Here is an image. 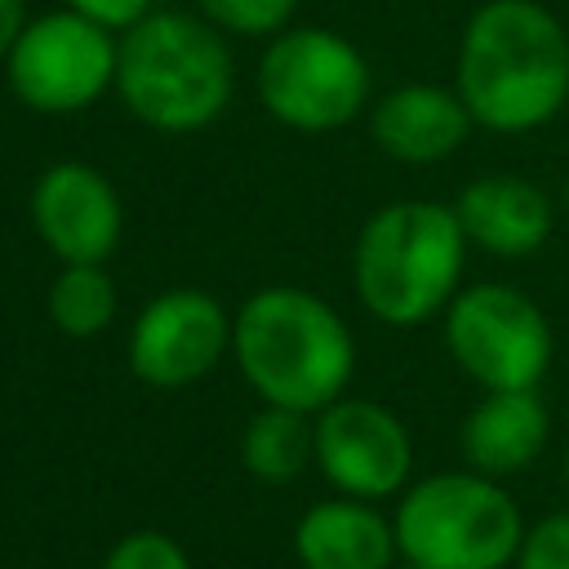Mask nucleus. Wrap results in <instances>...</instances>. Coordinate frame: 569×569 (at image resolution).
<instances>
[{"label": "nucleus", "mask_w": 569, "mask_h": 569, "mask_svg": "<svg viewBox=\"0 0 569 569\" xmlns=\"http://www.w3.org/2000/svg\"><path fill=\"white\" fill-rule=\"evenodd\" d=\"M516 569H569V511H551L525 529Z\"/></svg>", "instance_id": "aec40b11"}, {"label": "nucleus", "mask_w": 569, "mask_h": 569, "mask_svg": "<svg viewBox=\"0 0 569 569\" xmlns=\"http://www.w3.org/2000/svg\"><path fill=\"white\" fill-rule=\"evenodd\" d=\"M405 569H413V565H405Z\"/></svg>", "instance_id": "393cba45"}, {"label": "nucleus", "mask_w": 569, "mask_h": 569, "mask_svg": "<svg viewBox=\"0 0 569 569\" xmlns=\"http://www.w3.org/2000/svg\"><path fill=\"white\" fill-rule=\"evenodd\" d=\"M102 569H191V560H187V551H182L169 533H160V529H138V533H124V538L107 551Z\"/></svg>", "instance_id": "6ab92c4d"}, {"label": "nucleus", "mask_w": 569, "mask_h": 569, "mask_svg": "<svg viewBox=\"0 0 569 569\" xmlns=\"http://www.w3.org/2000/svg\"><path fill=\"white\" fill-rule=\"evenodd\" d=\"M565 111H569V107H565Z\"/></svg>", "instance_id": "a878e982"}, {"label": "nucleus", "mask_w": 569, "mask_h": 569, "mask_svg": "<svg viewBox=\"0 0 569 569\" xmlns=\"http://www.w3.org/2000/svg\"><path fill=\"white\" fill-rule=\"evenodd\" d=\"M316 431V467L342 498H391L405 489L413 467L409 427L373 400L342 396L325 405L311 422Z\"/></svg>", "instance_id": "9d476101"}, {"label": "nucleus", "mask_w": 569, "mask_h": 569, "mask_svg": "<svg viewBox=\"0 0 569 569\" xmlns=\"http://www.w3.org/2000/svg\"><path fill=\"white\" fill-rule=\"evenodd\" d=\"M565 480H569V449H565Z\"/></svg>", "instance_id": "b1692460"}, {"label": "nucleus", "mask_w": 569, "mask_h": 569, "mask_svg": "<svg viewBox=\"0 0 569 569\" xmlns=\"http://www.w3.org/2000/svg\"><path fill=\"white\" fill-rule=\"evenodd\" d=\"M547 431H551V418H547L538 387L489 391L462 418V458L480 476H511V471H525L542 453Z\"/></svg>", "instance_id": "2eb2a0df"}, {"label": "nucleus", "mask_w": 569, "mask_h": 569, "mask_svg": "<svg viewBox=\"0 0 569 569\" xmlns=\"http://www.w3.org/2000/svg\"><path fill=\"white\" fill-rule=\"evenodd\" d=\"M231 351V316L204 289L151 298L129 329V369L156 391H182L209 378Z\"/></svg>", "instance_id": "1a4fd4ad"}, {"label": "nucleus", "mask_w": 569, "mask_h": 569, "mask_svg": "<svg viewBox=\"0 0 569 569\" xmlns=\"http://www.w3.org/2000/svg\"><path fill=\"white\" fill-rule=\"evenodd\" d=\"M365 53L329 27H284L258 58V98L298 133H333L369 107Z\"/></svg>", "instance_id": "423d86ee"}, {"label": "nucleus", "mask_w": 569, "mask_h": 569, "mask_svg": "<svg viewBox=\"0 0 569 569\" xmlns=\"http://www.w3.org/2000/svg\"><path fill=\"white\" fill-rule=\"evenodd\" d=\"M467 244H480L493 258H529L547 244L556 227L551 196L516 173H489L462 187L453 204Z\"/></svg>", "instance_id": "ddd939ff"}, {"label": "nucleus", "mask_w": 569, "mask_h": 569, "mask_svg": "<svg viewBox=\"0 0 569 569\" xmlns=\"http://www.w3.org/2000/svg\"><path fill=\"white\" fill-rule=\"evenodd\" d=\"M116 93L156 133L209 129L236 93V62L222 31L182 9H151L120 36Z\"/></svg>", "instance_id": "7ed1b4c3"}, {"label": "nucleus", "mask_w": 569, "mask_h": 569, "mask_svg": "<svg viewBox=\"0 0 569 569\" xmlns=\"http://www.w3.org/2000/svg\"><path fill=\"white\" fill-rule=\"evenodd\" d=\"M200 18L227 36H280L293 27L298 0H196Z\"/></svg>", "instance_id": "a211bd4d"}, {"label": "nucleus", "mask_w": 569, "mask_h": 569, "mask_svg": "<svg viewBox=\"0 0 569 569\" xmlns=\"http://www.w3.org/2000/svg\"><path fill=\"white\" fill-rule=\"evenodd\" d=\"M458 98L493 133H529L569 107V36L538 0H485L458 40Z\"/></svg>", "instance_id": "f257e3e1"}, {"label": "nucleus", "mask_w": 569, "mask_h": 569, "mask_svg": "<svg viewBox=\"0 0 569 569\" xmlns=\"http://www.w3.org/2000/svg\"><path fill=\"white\" fill-rule=\"evenodd\" d=\"M67 9H76L80 18H89V22L124 36L129 27H138L156 9V0H67Z\"/></svg>", "instance_id": "412c9836"}, {"label": "nucleus", "mask_w": 569, "mask_h": 569, "mask_svg": "<svg viewBox=\"0 0 569 569\" xmlns=\"http://www.w3.org/2000/svg\"><path fill=\"white\" fill-rule=\"evenodd\" d=\"M560 209L569 213V178H565V191H560Z\"/></svg>", "instance_id": "5701e85b"}, {"label": "nucleus", "mask_w": 569, "mask_h": 569, "mask_svg": "<svg viewBox=\"0 0 569 569\" xmlns=\"http://www.w3.org/2000/svg\"><path fill=\"white\" fill-rule=\"evenodd\" d=\"M120 36L80 18L76 9L27 18L9 49L4 76L13 98L36 116H76L116 89Z\"/></svg>", "instance_id": "6e6552de"}, {"label": "nucleus", "mask_w": 569, "mask_h": 569, "mask_svg": "<svg viewBox=\"0 0 569 569\" xmlns=\"http://www.w3.org/2000/svg\"><path fill=\"white\" fill-rule=\"evenodd\" d=\"M31 227L58 262H107L124 236V204L102 169L58 160L31 187Z\"/></svg>", "instance_id": "9b49d317"}, {"label": "nucleus", "mask_w": 569, "mask_h": 569, "mask_svg": "<svg viewBox=\"0 0 569 569\" xmlns=\"http://www.w3.org/2000/svg\"><path fill=\"white\" fill-rule=\"evenodd\" d=\"M391 529L413 569H502L525 538L516 498L480 471H440L409 485Z\"/></svg>", "instance_id": "39448f33"}, {"label": "nucleus", "mask_w": 569, "mask_h": 569, "mask_svg": "<svg viewBox=\"0 0 569 569\" xmlns=\"http://www.w3.org/2000/svg\"><path fill=\"white\" fill-rule=\"evenodd\" d=\"M27 27V0H0V67L9 62V49L18 44Z\"/></svg>", "instance_id": "4be33fe9"}, {"label": "nucleus", "mask_w": 569, "mask_h": 569, "mask_svg": "<svg viewBox=\"0 0 569 569\" xmlns=\"http://www.w3.org/2000/svg\"><path fill=\"white\" fill-rule=\"evenodd\" d=\"M240 458L244 471L262 485H289L302 476L307 462H316V431L307 422V413L298 409H280V405H262L244 436H240Z\"/></svg>", "instance_id": "dca6fc26"}, {"label": "nucleus", "mask_w": 569, "mask_h": 569, "mask_svg": "<svg viewBox=\"0 0 569 569\" xmlns=\"http://www.w3.org/2000/svg\"><path fill=\"white\" fill-rule=\"evenodd\" d=\"M49 320L67 338H98L111 329L120 311V289L107 271V262H62V271L49 284Z\"/></svg>", "instance_id": "f3484780"}, {"label": "nucleus", "mask_w": 569, "mask_h": 569, "mask_svg": "<svg viewBox=\"0 0 569 569\" xmlns=\"http://www.w3.org/2000/svg\"><path fill=\"white\" fill-rule=\"evenodd\" d=\"M293 551L302 569H391L396 529L365 498H325L316 502L298 529Z\"/></svg>", "instance_id": "4468645a"}, {"label": "nucleus", "mask_w": 569, "mask_h": 569, "mask_svg": "<svg viewBox=\"0 0 569 569\" xmlns=\"http://www.w3.org/2000/svg\"><path fill=\"white\" fill-rule=\"evenodd\" d=\"M445 342L458 369L485 391L538 387L556 347L542 307L511 284L458 289L445 307Z\"/></svg>", "instance_id": "0eeeda50"}, {"label": "nucleus", "mask_w": 569, "mask_h": 569, "mask_svg": "<svg viewBox=\"0 0 569 569\" xmlns=\"http://www.w3.org/2000/svg\"><path fill=\"white\" fill-rule=\"evenodd\" d=\"M467 236L453 204L440 200H391L356 236L351 280L360 307L391 325L413 329L436 320L462 280Z\"/></svg>", "instance_id": "20e7f679"}, {"label": "nucleus", "mask_w": 569, "mask_h": 569, "mask_svg": "<svg viewBox=\"0 0 569 569\" xmlns=\"http://www.w3.org/2000/svg\"><path fill=\"white\" fill-rule=\"evenodd\" d=\"M231 356L262 405L298 413H320L342 400L356 373L351 329L325 298L298 284H267L240 302Z\"/></svg>", "instance_id": "f03ea898"}, {"label": "nucleus", "mask_w": 569, "mask_h": 569, "mask_svg": "<svg viewBox=\"0 0 569 569\" xmlns=\"http://www.w3.org/2000/svg\"><path fill=\"white\" fill-rule=\"evenodd\" d=\"M471 124L476 120L458 98V89H440V84H400L382 93L369 111V133L378 151L400 164L449 160L467 142Z\"/></svg>", "instance_id": "f8f14e48"}]
</instances>
